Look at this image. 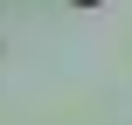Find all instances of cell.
<instances>
[{
  "mask_svg": "<svg viewBox=\"0 0 132 125\" xmlns=\"http://www.w3.org/2000/svg\"><path fill=\"white\" fill-rule=\"evenodd\" d=\"M70 7H104V0H70Z\"/></svg>",
  "mask_w": 132,
  "mask_h": 125,
  "instance_id": "obj_1",
  "label": "cell"
}]
</instances>
